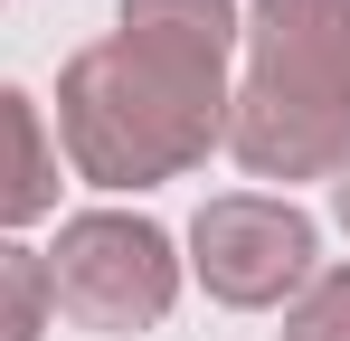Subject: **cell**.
<instances>
[{
    "label": "cell",
    "mask_w": 350,
    "mask_h": 341,
    "mask_svg": "<svg viewBox=\"0 0 350 341\" xmlns=\"http://www.w3.org/2000/svg\"><path fill=\"white\" fill-rule=\"evenodd\" d=\"M228 142V66L152 48V38H95L57 66V152L85 190H161Z\"/></svg>",
    "instance_id": "1"
},
{
    "label": "cell",
    "mask_w": 350,
    "mask_h": 341,
    "mask_svg": "<svg viewBox=\"0 0 350 341\" xmlns=\"http://www.w3.org/2000/svg\"><path fill=\"white\" fill-rule=\"evenodd\" d=\"M332 218L350 227V170H341V180H332Z\"/></svg>",
    "instance_id": "10"
},
{
    "label": "cell",
    "mask_w": 350,
    "mask_h": 341,
    "mask_svg": "<svg viewBox=\"0 0 350 341\" xmlns=\"http://www.w3.org/2000/svg\"><path fill=\"white\" fill-rule=\"evenodd\" d=\"M246 66L228 86V152L246 180H341L350 170V0L246 19Z\"/></svg>",
    "instance_id": "2"
},
{
    "label": "cell",
    "mask_w": 350,
    "mask_h": 341,
    "mask_svg": "<svg viewBox=\"0 0 350 341\" xmlns=\"http://www.w3.org/2000/svg\"><path fill=\"white\" fill-rule=\"evenodd\" d=\"M114 29H123V38H152V48H180V57L228 66L237 38H246V10H237V0H123Z\"/></svg>",
    "instance_id": "6"
},
{
    "label": "cell",
    "mask_w": 350,
    "mask_h": 341,
    "mask_svg": "<svg viewBox=\"0 0 350 341\" xmlns=\"http://www.w3.org/2000/svg\"><path fill=\"white\" fill-rule=\"evenodd\" d=\"M180 237L142 209H76L48 247V294L76 332H161L180 303Z\"/></svg>",
    "instance_id": "3"
},
{
    "label": "cell",
    "mask_w": 350,
    "mask_h": 341,
    "mask_svg": "<svg viewBox=\"0 0 350 341\" xmlns=\"http://www.w3.org/2000/svg\"><path fill=\"white\" fill-rule=\"evenodd\" d=\"M284 341H350V266H322L284 303Z\"/></svg>",
    "instance_id": "8"
},
{
    "label": "cell",
    "mask_w": 350,
    "mask_h": 341,
    "mask_svg": "<svg viewBox=\"0 0 350 341\" xmlns=\"http://www.w3.org/2000/svg\"><path fill=\"white\" fill-rule=\"evenodd\" d=\"M57 218V133L19 86H0V237Z\"/></svg>",
    "instance_id": "5"
},
{
    "label": "cell",
    "mask_w": 350,
    "mask_h": 341,
    "mask_svg": "<svg viewBox=\"0 0 350 341\" xmlns=\"http://www.w3.org/2000/svg\"><path fill=\"white\" fill-rule=\"evenodd\" d=\"M256 19H293V10H341V0H246Z\"/></svg>",
    "instance_id": "9"
},
{
    "label": "cell",
    "mask_w": 350,
    "mask_h": 341,
    "mask_svg": "<svg viewBox=\"0 0 350 341\" xmlns=\"http://www.w3.org/2000/svg\"><path fill=\"white\" fill-rule=\"evenodd\" d=\"M189 275L208 284V303L228 313H275L303 284L322 275V227L303 218L275 190H218L199 218H189Z\"/></svg>",
    "instance_id": "4"
},
{
    "label": "cell",
    "mask_w": 350,
    "mask_h": 341,
    "mask_svg": "<svg viewBox=\"0 0 350 341\" xmlns=\"http://www.w3.org/2000/svg\"><path fill=\"white\" fill-rule=\"evenodd\" d=\"M48 313H57V294H48V256L19 247V237H0V341H38Z\"/></svg>",
    "instance_id": "7"
}]
</instances>
